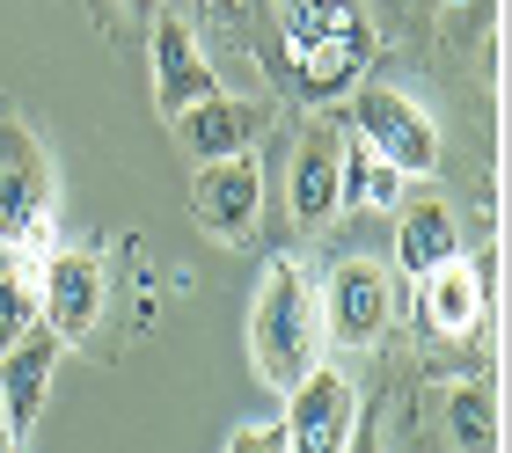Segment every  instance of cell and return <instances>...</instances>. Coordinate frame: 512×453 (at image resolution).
Returning a JSON list of instances; mask_svg holds the SVG:
<instances>
[{
    "instance_id": "1",
    "label": "cell",
    "mask_w": 512,
    "mask_h": 453,
    "mask_svg": "<svg viewBox=\"0 0 512 453\" xmlns=\"http://www.w3.org/2000/svg\"><path fill=\"white\" fill-rule=\"evenodd\" d=\"M322 300H315V278L300 256H271L264 285L249 300V366L264 388L293 395L300 380L322 366Z\"/></svg>"
},
{
    "instance_id": "2",
    "label": "cell",
    "mask_w": 512,
    "mask_h": 453,
    "mask_svg": "<svg viewBox=\"0 0 512 453\" xmlns=\"http://www.w3.org/2000/svg\"><path fill=\"white\" fill-rule=\"evenodd\" d=\"M278 22H286V81L308 95V103H337L366 81V59H374V22L359 15V0H278Z\"/></svg>"
},
{
    "instance_id": "3",
    "label": "cell",
    "mask_w": 512,
    "mask_h": 453,
    "mask_svg": "<svg viewBox=\"0 0 512 453\" xmlns=\"http://www.w3.org/2000/svg\"><path fill=\"white\" fill-rule=\"evenodd\" d=\"M352 132L374 147L395 176H432L439 169V125L425 103H410L403 88H381V81H359L352 88Z\"/></svg>"
},
{
    "instance_id": "4",
    "label": "cell",
    "mask_w": 512,
    "mask_h": 453,
    "mask_svg": "<svg viewBox=\"0 0 512 453\" xmlns=\"http://www.w3.org/2000/svg\"><path fill=\"white\" fill-rule=\"evenodd\" d=\"M52 198V154L37 147V132L0 117V242H52Z\"/></svg>"
},
{
    "instance_id": "5",
    "label": "cell",
    "mask_w": 512,
    "mask_h": 453,
    "mask_svg": "<svg viewBox=\"0 0 512 453\" xmlns=\"http://www.w3.org/2000/svg\"><path fill=\"white\" fill-rule=\"evenodd\" d=\"M315 300H322V344H344V351H374L395 322V285L374 256H344Z\"/></svg>"
},
{
    "instance_id": "6",
    "label": "cell",
    "mask_w": 512,
    "mask_h": 453,
    "mask_svg": "<svg viewBox=\"0 0 512 453\" xmlns=\"http://www.w3.org/2000/svg\"><path fill=\"white\" fill-rule=\"evenodd\" d=\"M191 212L198 227L227 249H249L256 227H264V169L256 154H227V161H205L198 183H191Z\"/></svg>"
},
{
    "instance_id": "7",
    "label": "cell",
    "mask_w": 512,
    "mask_h": 453,
    "mask_svg": "<svg viewBox=\"0 0 512 453\" xmlns=\"http://www.w3.org/2000/svg\"><path fill=\"white\" fill-rule=\"evenodd\" d=\"M103 300H110L103 256L96 249H52V264L37 278V329H52L59 344H81L103 322Z\"/></svg>"
},
{
    "instance_id": "8",
    "label": "cell",
    "mask_w": 512,
    "mask_h": 453,
    "mask_svg": "<svg viewBox=\"0 0 512 453\" xmlns=\"http://www.w3.org/2000/svg\"><path fill=\"white\" fill-rule=\"evenodd\" d=\"M278 432H286V453H344L359 432V388L330 366H315L300 388L286 395V417H278Z\"/></svg>"
},
{
    "instance_id": "9",
    "label": "cell",
    "mask_w": 512,
    "mask_h": 453,
    "mask_svg": "<svg viewBox=\"0 0 512 453\" xmlns=\"http://www.w3.org/2000/svg\"><path fill=\"white\" fill-rule=\"evenodd\" d=\"M147 59H154V110L161 117H183L191 103L220 95V74H213V59H205V44L183 15H154Z\"/></svg>"
},
{
    "instance_id": "10",
    "label": "cell",
    "mask_w": 512,
    "mask_h": 453,
    "mask_svg": "<svg viewBox=\"0 0 512 453\" xmlns=\"http://www.w3.org/2000/svg\"><path fill=\"white\" fill-rule=\"evenodd\" d=\"M264 125H271V110L256 103V95H205V103H191L183 117H169V132H176V147L198 161H227V154H249L256 139H264Z\"/></svg>"
},
{
    "instance_id": "11",
    "label": "cell",
    "mask_w": 512,
    "mask_h": 453,
    "mask_svg": "<svg viewBox=\"0 0 512 453\" xmlns=\"http://www.w3.org/2000/svg\"><path fill=\"white\" fill-rule=\"evenodd\" d=\"M483 315H491V285H483L476 264H461V256H454V264H439V271L417 278V329H425V337L469 344L483 329Z\"/></svg>"
},
{
    "instance_id": "12",
    "label": "cell",
    "mask_w": 512,
    "mask_h": 453,
    "mask_svg": "<svg viewBox=\"0 0 512 453\" xmlns=\"http://www.w3.org/2000/svg\"><path fill=\"white\" fill-rule=\"evenodd\" d=\"M52 373H59V337L52 329H30L15 351H0V417L15 424V439H30V424L44 417Z\"/></svg>"
},
{
    "instance_id": "13",
    "label": "cell",
    "mask_w": 512,
    "mask_h": 453,
    "mask_svg": "<svg viewBox=\"0 0 512 453\" xmlns=\"http://www.w3.org/2000/svg\"><path fill=\"white\" fill-rule=\"evenodd\" d=\"M337 154H344V132L330 117H315L293 147V220L300 227H322L337 220Z\"/></svg>"
},
{
    "instance_id": "14",
    "label": "cell",
    "mask_w": 512,
    "mask_h": 453,
    "mask_svg": "<svg viewBox=\"0 0 512 453\" xmlns=\"http://www.w3.org/2000/svg\"><path fill=\"white\" fill-rule=\"evenodd\" d=\"M461 256V227H454V212L439 205V198H410L403 205V227H395V264H403L410 278H425L439 264H454Z\"/></svg>"
},
{
    "instance_id": "15",
    "label": "cell",
    "mask_w": 512,
    "mask_h": 453,
    "mask_svg": "<svg viewBox=\"0 0 512 453\" xmlns=\"http://www.w3.org/2000/svg\"><path fill=\"white\" fill-rule=\"evenodd\" d=\"M388 205H403V176H395L359 132H344V154H337V212H388Z\"/></svg>"
},
{
    "instance_id": "16",
    "label": "cell",
    "mask_w": 512,
    "mask_h": 453,
    "mask_svg": "<svg viewBox=\"0 0 512 453\" xmlns=\"http://www.w3.org/2000/svg\"><path fill=\"white\" fill-rule=\"evenodd\" d=\"M447 439H454V453H498V402L483 380H454L447 388Z\"/></svg>"
},
{
    "instance_id": "17",
    "label": "cell",
    "mask_w": 512,
    "mask_h": 453,
    "mask_svg": "<svg viewBox=\"0 0 512 453\" xmlns=\"http://www.w3.org/2000/svg\"><path fill=\"white\" fill-rule=\"evenodd\" d=\"M30 329H37V293H30L22 278L0 271V351H15Z\"/></svg>"
},
{
    "instance_id": "18",
    "label": "cell",
    "mask_w": 512,
    "mask_h": 453,
    "mask_svg": "<svg viewBox=\"0 0 512 453\" xmlns=\"http://www.w3.org/2000/svg\"><path fill=\"white\" fill-rule=\"evenodd\" d=\"M227 453H286V432H278V424H242V432L227 439Z\"/></svg>"
},
{
    "instance_id": "19",
    "label": "cell",
    "mask_w": 512,
    "mask_h": 453,
    "mask_svg": "<svg viewBox=\"0 0 512 453\" xmlns=\"http://www.w3.org/2000/svg\"><path fill=\"white\" fill-rule=\"evenodd\" d=\"M344 453H381V432H374V424L359 417V432H352V446H344Z\"/></svg>"
},
{
    "instance_id": "20",
    "label": "cell",
    "mask_w": 512,
    "mask_h": 453,
    "mask_svg": "<svg viewBox=\"0 0 512 453\" xmlns=\"http://www.w3.org/2000/svg\"><path fill=\"white\" fill-rule=\"evenodd\" d=\"M0 453H22V439H15V424L0 417Z\"/></svg>"
},
{
    "instance_id": "21",
    "label": "cell",
    "mask_w": 512,
    "mask_h": 453,
    "mask_svg": "<svg viewBox=\"0 0 512 453\" xmlns=\"http://www.w3.org/2000/svg\"><path fill=\"white\" fill-rule=\"evenodd\" d=\"M125 8H132V15H161V0H125Z\"/></svg>"
},
{
    "instance_id": "22",
    "label": "cell",
    "mask_w": 512,
    "mask_h": 453,
    "mask_svg": "<svg viewBox=\"0 0 512 453\" xmlns=\"http://www.w3.org/2000/svg\"><path fill=\"white\" fill-rule=\"evenodd\" d=\"M388 8H417V0H388Z\"/></svg>"
}]
</instances>
